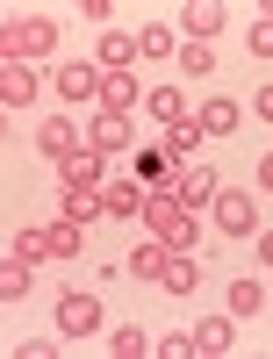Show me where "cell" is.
Returning a JSON list of instances; mask_svg holds the SVG:
<instances>
[{
    "mask_svg": "<svg viewBox=\"0 0 273 359\" xmlns=\"http://www.w3.org/2000/svg\"><path fill=\"white\" fill-rule=\"evenodd\" d=\"M151 352V338L137 331V323H115V331H108V359H144Z\"/></svg>",
    "mask_w": 273,
    "mask_h": 359,
    "instance_id": "cell-26",
    "label": "cell"
},
{
    "mask_svg": "<svg viewBox=\"0 0 273 359\" xmlns=\"http://www.w3.org/2000/svg\"><path fill=\"white\" fill-rule=\"evenodd\" d=\"M51 86H58V101H101V65H58Z\"/></svg>",
    "mask_w": 273,
    "mask_h": 359,
    "instance_id": "cell-9",
    "label": "cell"
},
{
    "mask_svg": "<svg viewBox=\"0 0 273 359\" xmlns=\"http://www.w3.org/2000/svg\"><path fill=\"white\" fill-rule=\"evenodd\" d=\"M173 201H180V208L216 201V172H208V165H180V180H173Z\"/></svg>",
    "mask_w": 273,
    "mask_h": 359,
    "instance_id": "cell-12",
    "label": "cell"
},
{
    "mask_svg": "<svg viewBox=\"0 0 273 359\" xmlns=\"http://www.w3.org/2000/svg\"><path fill=\"white\" fill-rule=\"evenodd\" d=\"M101 108H137V72H101Z\"/></svg>",
    "mask_w": 273,
    "mask_h": 359,
    "instance_id": "cell-20",
    "label": "cell"
},
{
    "mask_svg": "<svg viewBox=\"0 0 273 359\" xmlns=\"http://www.w3.org/2000/svg\"><path fill=\"white\" fill-rule=\"evenodd\" d=\"M223 309H230L237 323L259 316V309H266V287H259V280H230V287H223Z\"/></svg>",
    "mask_w": 273,
    "mask_h": 359,
    "instance_id": "cell-17",
    "label": "cell"
},
{
    "mask_svg": "<svg viewBox=\"0 0 273 359\" xmlns=\"http://www.w3.org/2000/svg\"><path fill=\"white\" fill-rule=\"evenodd\" d=\"M159 287H166V294H194V287H201L194 259H187V252H173V259H166V273H159Z\"/></svg>",
    "mask_w": 273,
    "mask_h": 359,
    "instance_id": "cell-21",
    "label": "cell"
},
{
    "mask_svg": "<svg viewBox=\"0 0 273 359\" xmlns=\"http://www.w3.org/2000/svg\"><path fill=\"white\" fill-rule=\"evenodd\" d=\"M166 259H173V252L159 245V237H144V245L130 252V273H137V280H159V273H166Z\"/></svg>",
    "mask_w": 273,
    "mask_h": 359,
    "instance_id": "cell-24",
    "label": "cell"
},
{
    "mask_svg": "<svg viewBox=\"0 0 273 359\" xmlns=\"http://www.w3.org/2000/svg\"><path fill=\"white\" fill-rule=\"evenodd\" d=\"M144 108L159 115V123H187V94H180V86H151V94H144Z\"/></svg>",
    "mask_w": 273,
    "mask_h": 359,
    "instance_id": "cell-22",
    "label": "cell"
},
{
    "mask_svg": "<svg viewBox=\"0 0 273 359\" xmlns=\"http://www.w3.org/2000/svg\"><path fill=\"white\" fill-rule=\"evenodd\" d=\"M144 180H108V187H101V201H108V216L115 223H130V216H144Z\"/></svg>",
    "mask_w": 273,
    "mask_h": 359,
    "instance_id": "cell-13",
    "label": "cell"
},
{
    "mask_svg": "<svg viewBox=\"0 0 273 359\" xmlns=\"http://www.w3.org/2000/svg\"><path fill=\"white\" fill-rule=\"evenodd\" d=\"M151 237H159L166 252H194L201 245V223H194V208H180L173 194H144V216H137Z\"/></svg>",
    "mask_w": 273,
    "mask_h": 359,
    "instance_id": "cell-2",
    "label": "cell"
},
{
    "mask_svg": "<svg viewBox=\"0 0 273 359\" xmlns=\"http://www.w3.org/2000/svg\"><path fill=\"white\" fill-rule=\"evenodd\" d=\"M79 237H86V223L58 216V223H36V230H15V237H8V252L29 259V266H44V259H79Z\"/></svg>",
    "mask_w": 273,
    "mask_h": 359,
    "instance_id": "cell-1",
    "label": "cell"
},
{
    "mask_svg": "<svg viewBox=\"0 0 273 359\" xmlns=\"http://www.w3.org/2000/svg\"><path fill=\"white\" fill-rule=\"evenodd\" d=\"M173 50H180V36H173L166 22H151V29H137V57H173Z\"/></svg>",
    "mask_w": 273,
    "mask_h": 359,
    "instance_id": "cell-27",
    "label": "cell"
},
{
    "mask_svg": "<svg viewBox=\"0 0 273 359\" xmlns=\"http://www.w3.org/2000/svg\"><path fill=\"white\" fill-rule=\"evenodd\" d=\"M259 187H266V194H273V151H266V158H259Z\"/></svg>",
    "mask_w": 273,
    "mask_h": 359,
    "instance_id": "cell-33",
    "label": "cell"
},
{
    "mask_svg": "<svg viewBox=\"0 0 273 359\" xmlns=\"http://www.w3.org/2000/svg\"><path fill=\"white\" fill-rule=\"evenodd\" d=\"M245 43H252V57H273V15H259V22L245 29Z\"/></svg>",
    "mask_w": 273,
    "mask_h": 359,
    "instance_id": "cell-30",
    "label": "cell"
},
{
    "mask_svg": "<svg viewBox=\"0 0 273 359\" xmlns=\"http://www.w3.org/2000/svg\"><path fill=\"white\" fill-rule=\"evenodd\" d=\"M29 101H36V65L0 57V108H29Z\"/></svg>",
    "mask_w": 273,
    "mask_h": 359,
    "instance_id": "cell-8",
    "label": "cell"
},
{
    "mask_svg": "<svg viewBox=\"0 0 273 359\" xmlns=\"http://www.w3.org/2000/svg\"><path fill=\"white\" fill-rule=\"evenodd\" d=\"M180 72H216V43H180Z\"/></svg>",
    "mask_w": 273,
    "mask_h": 359,
    "instance_id": "cell-28",
    "label": "cell"
},
{
    "mask_svg": "<svg viewBox=\"0 0 273 359\" xmlns=\"http://www.w3.org/2000/svg\"><path fill=\"white\" fill-rule=\"evenodd\" d=\"M36 144H44V158H72L86 137H79L72 115H44V123H36Z\"/></svg>",
    "mask_w": 273,
    "mask_h": 359,
    "instance_id": "cell-10",
    "label": "cell"
},
{
    "mask_svg": "<svg viewBox=\"0 0 273 359\" xmlns=\"http://www.w3.org/2000/svg\"><path fill=\"white\" fill-rule=\"evenodd\" d=\"M252 245H259V266H273V230H252Z\"/></svg>",
    "mask_w": 273,
    "mask_h": 359,
    "instance_id": "cell-31",
    "label": "cell"
},
{
    "mask_svg": "<svg viewBox=\"0 0 273 359\" xmlns=\"http://www.w3.org/2000/svg\"><path fill=\"white\" fill-rule=\"evenodd\" d=\"M194 144H201V123H194V115H187V123H166V158L194 165Z\"/></svg>",
    "mask_w": 273,
    "mask_h": 359,
    "instance_id": "cell-19",
    "label": "cell"
},
{
    "mask_svg": "<svg viewBox=\"0 0 273 359\" xmlns=\"http://www.w3.org/2000/svg\"><path fill=\"white\" fill-rule=\"evenodd\" d=\"M65 216H72V223H94V216H108L101 187H65Z\"/></svg>",
    "mask_w": 273,
    "mask_h": 359,
    "instance_id": "cell-25",
    "label": "cell"
},
{
    "mask_svg": "<svg viewBox=\"0 0 273 359\" xmlns=\"http://www.w3.org/2000/svg\"><path fill=\"white\" fill-rule=\"evenodd\" d=\"M51 50H58V22L51 15H22V22H8V36H0V57H22V65H36Z\"/></svg>",
    "mask_w": 273,
    "mask_h": 359,
    "instance_id": "cell-3",
    "label": "cell"
},
{
    "mask_svg": "<svg viewBox=\"0 0 273 359\" xmlns=\"http://www.w3.org/2000/svg\"><path fill=\"white\" fill-rule=\"evenodd\" d=\"M58 172H65V187H108V151L79 144L72 158H58Z\"/></svg>",
    "mask_w": 273,
    "mask_h": 359,
    "instance_id": "cell-7",
    "label": "cell"
},
{
    "mask_svg": "<svg viewBox=\"0 0 273 359\" xmlns=\"http://www.w3.org/2000/svg\"><path fill=\"white\" fill-rule=\"evenodd\" d=\"M194 123H201V137H230V130H237V101H223V94H216V101H201V108H194Z\"/></svg>",
    "mask_w": 273,
    "mask_h": 359,
    "instance_id": "cell-18",
    "label": "cell"
},
{
    "mask_svg": "<svg viewBox=\"0 0 273 359\" xmlns=\"http://www.w3.org/2000/svg\"><path fill=\"white\" fill-rule=\"evenodd\" d=\"M180 29H187V43H216L223 36V8L216 0H194V8L180 15Z\"/></svg>",
    "mask_w": 273,
    "mask_h": 359,
    "instance_id": "cell-14",
    "label": "cell"
},
{
    "mask_svg": "<svg viewBox=\"0 0 273 359\" xmlns=\"http://www.w3.org/2000/svg\"><path fill=\"white\" fill-rule=\"evenodd\" d=\"M58 338H94L101 331V294L94 287H58Z\"/></svg>",
    "mask_w": 273,
    "mask_h": 359,
    "instance_id": "cell-4",
    "label": "cell"
},
{
    "mask_svg": "<svg viewBox=\"0 0 273 359\" xmlns=\"http://www.w3.org/2000/svg\"><path fill=\"white\" fill-rule=\"evenodd\" d=\"M259 115H266V123H273V79L259 86Z\"/></svg>",
    "mask_w": 273,
    "mask_h": 359,
    "instance_id": "cell-32",
    "label": "cell"
},
{
    "mask_svg": "<svg viewBox=\"0 0 273 359\" xmlns=\"http://www.w3.org/2000/svg\"><path fill=\"white\" fill-rule=\"evenodd\" d=\"M29 287H36V266H29V259H15V252H8V266H0V294H8V302H22Z\"/></svg>",
    "mask_w": 273,
    "mask_h": 359,
    "instance_id": "cell-23",
    "label": "cell"
},
{
    "mask_svg": "<svg viewBox=\"0 0 273 359\" xmlns=\"http://www.w3.org/2000/svg\"><path fill=\"white\" fill-rule=\"evenodd\" d=\"M86 144H94V151H108V158H115V151H130V144H137V123H130L123 108H101L94 123H86Z\"/></svg>",
    "mask_w": 273,
    "mask_h": 359,
    "instance_id": "cell-6",
    "label": "cell"
},
{
    "mask_svg": "<svg viewBox=\"0 0 273 359\" xmlns=\"http://www.w3.org/2000/svg\"><path fill=\"white\" fill-rule=\"evenodd\" d=\"M137 180H144L151 194H173V180H180V158H166V151H144V158H137Z\"/></svg>",
    "mask_w": 273,
    "mask_h": 359,
    "instance_id": "cell-15",
    "label": "cell"
},
{
    "mask_svg": "<svg viewBox=\"0 0 273 359\" xmlns=\"http://www.w3.org/2000/svg\"><path fill=\"white\" fill-rule=\"evenodd\" d=\"M130 57H137V36H123V29H101V57H94V65H101V72H130Z\"/></svg>",
    "mask_w": 273,
    "mask_h": 359,
    "instance_id": "cell-16",
    "label": "cell"
},
{
    "mask_svg": "<svg viewBox=\"0 0 273 359\" xmlns=\"http://www.w3.org/2000/svg\"><path fill=\"white\" fill-rule=\"evenodd\" d=\"M216 230L223 237H252L259 230V201L245 187H216Z\"/></svg>",
    "mask_w": 273,
    "mask_h": 359,
    "instance_id": "cell-5",
    "label": "cell"
},
{
    "mask_svg": "<svg viewBox=\"0 0 273 359\" xmlns=\"http://www.w3.org/2000/svg\"><path fill=\"white\" fill-rule=\"evenodd\" d=\"M230 345H237V316H230V309L194 323V352H201V359H216V352H230Z\"/></svg>",
    "mask_w": 273,
    "mask_h": 359,
    "instance_id": "cell-11",
    "label": "cell"
},
{
    "mask_svg": "<svg viewBox=\"0 0 273 359\" xmlns=\"http://www.w3.org/2000/svg\"><path fill=\"white\" fill-rule=\"evenodd\" d=\"M159 359H201V352H194V331H166V338H159Z\"/></svg>",
    "mask_w": 273,
    "mask_h": 359,
    "instance_id": "cell-29",
    "label": "cell"
}]
</instances>
